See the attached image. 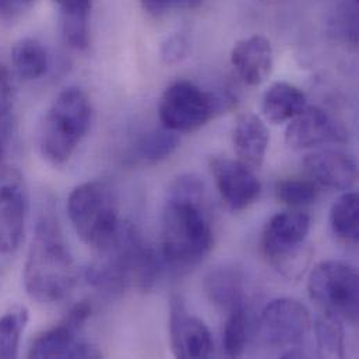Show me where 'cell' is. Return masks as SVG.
Wrapping results in <instances>:
<instances>
[{
    "mask_svg": "<svg viewBox=\"0 0 359 359\" xmlns=\"http://www.w3.org/2000/svg\"><path fill=\"white\" fill-rule=\"evenodd\" d=\"M214 246V232L205 207V186L196 174H184L168 189L163 211V263L177 273L197 267Z\"/></svg>",
    "mask_w": 359,
    "mask_h": 359,
    "instance_id": "1",
    "label": "cell"
},
{
    "mask_svg": "<svg viewBox=\"0 0 359 359\" xmlns=\"http://www.w3.org/2000/svg\"><path fill=\"white\" fill-rule=\"evenodd\" d=\"M160 260L137 228L122 221L116 233L101 248L86 269L88 285L116 295L126 290L150 291L160 276Z\"/></svg>",
    "mask_w": 359,
    "mask_h": 359,
    "instance_id": "2",
    "label": "cell"
},
{
    "mask_svg": "<svg viewBox=\"0 0 359 359\" xmlns=\"http://www.w3.org/2000/svg\"><path fill=\"white\" fill-rule=\"evenodd\" d=\"M22 278L28 297L42 305L62 302L76 284L74 260L52 215H43L35 226Z\"/></svg>",
    "mask_w": 359,
    "mask_h": 359,
    "instance_id": "3",
    "label": "cell"
},
{
    "mask_svg": "<svg viewBox=\"0 0 359 359\" xmlns=\"http://www.w3.org/2000/svg\"><path fill=\"white\" fill-rule=\"evenodd\" d=\"M93 105L79 87L65 88L50 104L41 129V153L53 165L66 164L90 132Z\"/></svg>",
    "mask_w": 359,
    "mask_h": 359,
    "instance_id": "4",
    "label": "cell"
},
{
    "mask_svg": "<svg viewBox=\"0 0 359 359\" xmlns=\"http://www.w3.org/2000/svg\"><path fill=\"white\" fill-rule=\"evenodd\" d=\"M67 214L77 236L94 250L105 245L122 222L116 194L105 180L74 187L67 198Z\"/></svg>",
    "mask_w": 359,
    "mask_h": 359,
    "instance_id": "5",
    "label": "cell"
},
{
    "mask_svg": "<svg viewBox=\"0 0 359 359\" xmlns=\"http://www.w3.org/2000/svg\"><path fill=\"white\" fill-rule=\"evenodd\" d=\"M311 218L299 208L273 215L264 226L262 250L267 262L284 277L298 280L309 266Z\"/></svg>",
    "mask_w": 359,
    "mask_h": 359,
    "instance_id": "6",
    "label": "cell"
},
{
    "mask_svg": "<svg viewBox=\"0 0 359 359\" xmlns=\"http://www.w3.org/2000/svg\"><path fill=\"white\" fill-rule=\"evenodd\" d=\"M308 291L323 312L351 325L358 323V273L351 264L340 260L319 263L309 274Z\"/></svg>",
    "mask_w": 359,
    "mask_h": 359,
    "instance_id": "7",
    "label": "cell"
},
{
    "mask_svg": "<svg viewBox=\"0 0 359 359\" xmlns=\"http://www.w3.org/2000/svg\"><path fill=\"white\" fill-rule=\"evenodd\" d=\"M259 330L263 343L280 350L281 358H299L304 357L301 347L312 330V316L297 299H274L263 309Z\"/></svg>",
    "mask_w": 359,
    "mask_h": 359,
    "instance_id": "8",
    "label": "cell"
},
{
    "mask_svg": "<svg viewBox=\"0 0 359 359\" xmlns=\"http://www.w3.org/2000/svg\"><path fill=\"white\" fill-rule=\"evenodd\" d=\"M221 100L194 83L171 84L160 101V121L175 133H193L205 126L219 111Z\"/></svg>",
    "mask_w": 359,
    "mask_h": 359,
    "instance_id": "9",
    "label": "cell"
},
{
    "mask_svg": "<svg viewBox=\"0 0 359 359\" xmlns=\"http://www.w3.org/2000/svg\"><path fill=\"white\" fill-rule=\"evenodd\" d=\"M91 313L93 306L87 301L72 306L56 326L35 337L29 347L28 357L36 359L100 358L101 353L80 336Z\"/></svg>",
    "mask_w": 359,
    "mask_h": 359,
    "instance_id": "10",
    "label": "cell"
},
{
    "mask_svg": "<svg viewBox=\"0 0 359 359\" xmlns=\"http://www.w3.org/2000/svg\"><path fill=\"white\" fill-rule=\"evenodd\" d=\"M28 194L22 177L15 170L0 172V253H14L25 233Z\"/></svg>",
    "mask_w": 359,
    "mask_h": 359,
    "instance_id": "11",
    "label": "cell"
},
{
    "mask_svg": "<svg viewBox=\"0 0 359 359\" xmlns=\"http://www.w3.org/2000/svg\"><path fill=\"white\" fill-rule=\"evenodd\" d=\"M346 128L320 107H309L298 114L285 130V143L294 150H305L325 144L346 143Z\"/></svg>",
    "mask_w": 359,
    "mask_h": 359,
    "instance_id": "12",
    "label": "cell"
},
{
    "mask_svg": "<svg viewBox=\"0 0 359 359\" xmlns=\"http://www.w3.org/2000/svg\"><path fill=\"white\" fill-rule=\"evenodd\" d=\"M210 171L222 201L231 211H242L248 208L262 193V183L253 170L239 160L211 157Z\"/></svg>",
    "mask_w": 359,
    "mask_h": 359,
    "instance_id": "13",
    "label": "cell"
},
{
    "mask_svg": "<svg viewBox=\"0 0 359 359\" xmlns=\"http://www.w3.org/2000/svg\"><path fill=\"white\" fill-rule=\"evenodd\" d=\"M170 336L171 348L177 358H208L214 350L208 327L187 311L180 294L171 299Z\"/></svg>",
    "mask_w": 359,
    "mask_h": 359,
    "instance_id": "14",
    "label": "cell"
},
{
    "mask_svg": "<svg viewBox=\"0 0 359 359\" xmlns=\"http://www.w3.org/2000/svg\"><path fill=\"white\" fill-rule=\"evenodd\" d=\"M231 65L246 86L257 87L263 84L271 74L274 65L270 41L262 35L241 39L231 52Z\"/></svg>",
    "mask_w": 359,
    "mask_h": 359,
    "instance_id": "15",
    "label": "cell"
},
{
    "mask_svg": "<svg viewBox=\"0 0 359 359\" xmlns=\"http://www.w3.org/2000/svg\"><path fill=\"white\" fill-rule=\"evenodd\" d=\"M304 168L319 187L348 190L358 180V167L353 157L341 151L325 150L306 156Z\"/></svg>",
    "mask_w": 359,
    "mask_h": 359,
    "instance_id": "16",
    "label": "cell"
},
{
    "mask_svg": "<svg viewBox=\"0 0 359 359\" xmlns=\"http://www.w3.org/2000/svg\"><path fill=\"white\" fill-rule=\"evenodd\" d=\"M270 143V133L266 123L252 112L241 114L232 129V144L238 160L257 170L263 165Z\"/></svg>",
    "mask_w": 359,
    "mask_h": 359,
    "instance_id": "17",
    "label": "cell"
},
{
    "mask_svg": "<svg viewBox=\"0 0 359 359\" xmlns=\"http://www.w3.org/2000/svg\"><path fill=\"white\" fill-rule=\"evenodd\" d=\"M203 288L208 301L222 311L229 312L245 305V274L235 263H222L211 269L204 277Z\"/></svg>",
    "mask_w": 359,
    "mask_h": 359,
    "instance_id": "18",
    "label": "cell"
},
{
    "mask_svg": "<svg viewBox=\"0 0 359 359\" xmlns=\"http://www.w3.org/2000/svg\"><path fill=\"white\" fill-rule=\"evenodd\" d=\"M308 105L305 93L294 84L277 81L271 84L262 100V111L264 118L274 123H285L292 121Z\"/></svg>",
    "mask_w": 359,
    "mask_h": 359,
    "instance_id": "19",
    "label": "cell"
},
{
    "mask_svg": "<svg viewBox=\"0 0 359 359\" xmlns=\"http://www.w3.org/2000/svg\"><path fill=\"white\" fill-rule=\"evenodd\" d=\"M62 14L63 39L72 49L84 50L90 45V15L93 0H53Z\"/></svg>",
    "mask_w": 359,
    "mask_h": 359,
    "instance_id": "20",
    "label": "cell"
},
{
    "mask_svg": "<svg viewBox=\"0 0 359 359\" xmlns=\"http://www.w3.org/2000/svg\"><path fill=\"white\" fill-rule=\"evenodd\" d=\"M330 228L339 242L355 246L359 239V197L355 191L340 196L330 210Z\"/></svg>",
    "mask_w": 359,
    "mask_h": 359,
    "instance_id": "21",
    "label": "cell"
},
{
    "mask_svg": "<svg viewBox=\"0 0 359 359\" xmlns=\"http://www.w3.org/2000/svg\"><path fill=\"white\" fill-rule=\"evenodd\" d=\"M11 60L15 72L24 80L41 79L49 65L46 49L39 41L32 38L20 39L13 46Z\"/></svg>",
    "mask_w": 359,
    "mask_h": 359,
    "instance_id": "22",
    "label": "cell"
},
{
    "mask_svg": "<svg viewBox=\"0 0 359 359\" xmlns=\"http://www.w3.org/2000/svg\"><path fill=\"white\" fill-rule=\"evenodd\" d=\"M178 133L161 128L144 133L136 146V156L144 164H158L170 158L180 147Z\"/></svg>",
    "mask_w": 359,
    "mask_h": 359,
    "instance_id": "23",
    "label": "cell"
},
{
    "mask_svg": "<svg viewBox=\"0 0 359 359\" xmlns=\"http://www.w3.org/2000/svg\"><path fill=\"white\" fill-rule=\"evenodd\" d=\"M28 309L17 305L0 316V359L18 357L22 333L28 323Z\"/></svg>",
    "mask_w": 359,
    "mask_h": 359,
    "instance_id": "24",
    "label": "cell"
},
{
    "mask_svg": "<svg viewBox=\"0 0 359 359\" xmlns=\"http://www.w3.org/2000/svg\"><path fill=\"white\" fill-rule=\"evenodd\" d=\"M315 333L319 354L325 358H343L346 337L343 320L334 315L322 312L315 322Z\"/></svg>",
    "mask_w": 359,
    "mask_h": 359,
    "instance_id": "25",
    "label": "cell"
},
{
    "mask_svg": "<svg viewBox=\"0 0 359 359\" xmlns=\"http://www.w3.org/2000/svg\"><path fill=\"white\" fill-rule=\"evenodd\" d=\"M248 343V313L245 305H239L228 312L224 327V351L229 358L243 355Z\"/></svg>",
    "mask_w": 359,
    "mask_h": 359,
    "instance_id": "26",
    "label": "cell"
},
{
    "mask_svg": "<svg viewBox=\"0 0 359 359\" xmlns=\"http://www.w3.org/2000/svg\"><path fill=\"white\" fill-rule=\"evenodd\" d=\"M276 196L278 201L291 208H302L316 201L319 186L311 180H283L276 184Z\"/></svg>",
    "mask_w": 359,
    "mask_h": 359,
    "instance_id": "27",
    "label": "cell"
},
{
    "mask_svg": "<svg viewBox=\"0 0 359 359\" xmlns=\"http://www.w3.org/2000/svg\"><path fill=\"white\" fill-rule=\"evenodd\" d=\"M189 52V42L184 35L174 34L171 35L161 48V56L165 63L177 65L182 62Z\"/></svg>",
    "mask_w": 359,
    "mask_h": 359,
    "instance_id": "28",
    "label": "cell"
},
{
    "mask_svg": "<svg viewBox=\"0 0 359 359\" xmlns=\"http://www.w3.org/2000/svg\"><path fill=\"white\" fill-rule=\"evenodd\" d=\"M13 108V84L6 66L0 65V118L10 115Z\"/></svg>",
    "mask_w": 359,
    "mask_h": 359,
    "instance_id": "29",
    "label": "cell"
},
{
    "mask_svg": "<svg viewBox=\"0 0 359 359\" xmlns=\"http://www.w3.org/2000/svg\"><path fill=\"white\" fill-rule=\"evenodd\" d=\"M183 0H140L143 10L154 17L161 18L175 10Z\"/></svg>",
    "mask_w": 359,
    "mask_h": 359,
    "instance_id": "30",
    "label": "cell"
},
{
    "mask_svg": "<svg viewBox=\"0 0 359 359\" xmlns=\"http://www.w3.org/2000/svg\"><path fill=\"white\" fill-rule=\"evenodd\" d=\"M13 133H14V121L11 115L0 118V163L7 154V150L13 139Z\"/></svg>",
    "mask_w": 359,
    "mask_h": 359,
    "instance_id": "31",
    "label": "cell"
},
{
    "mask_svg": "<svg viewBox=\"0 0 359 359\" xmlns=\"http://www.w3.org/2000/svg\"><path fill=\"white\" fill-rule=\"evenodd\" d=\"M35 0H0V17L14 18L22 14Z\"/></svg>",
    "mask_w": 359,
    "mask_h": 359,
    "instance_id": "32",
    "label": "cell"
},
{
    "mask_svg": "<svg viewBox=\"0 0 359 359\" xmlns=\"http://www.w3.org/2000/svg\"><path fill=\"white\" fill-rule=\"evenodd\" d=\"M203 1L204 0H186V4L190 8H197V7H200L203 4Z\"/></svg>",
    "mask_w": 359,
    "mask_h": 359,
    "instance_id": "33",
    "label": "cell"
}]
</instances>
